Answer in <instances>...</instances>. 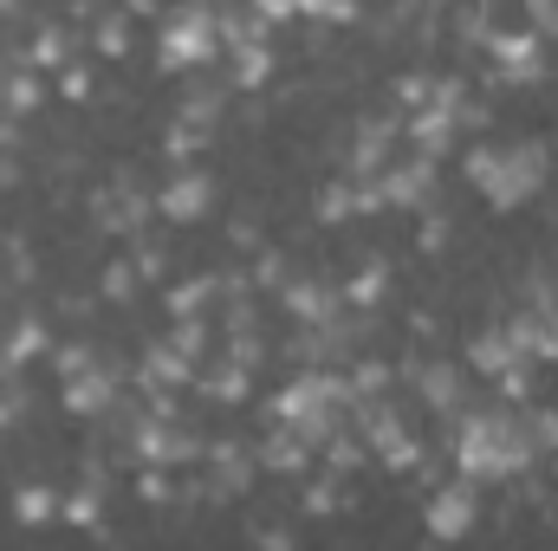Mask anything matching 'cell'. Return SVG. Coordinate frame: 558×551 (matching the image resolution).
<instances>
[{
    "mask_svg": "<svg viewBox=\"0 0 558 551\" xmlns=\"http://www.w3.org/2000/svg\"><path fill=\"white\" fill-rule=\"evenodd\" d=\"M533 428H526V415L513 409H474L461 421V448H454V461H461V474L468 480H507V474H520V467H533Z\"/></svg>",
    "mask_w": 558,
    "mask_h": 551,
    "instance_id": "6da1fadb",
    "label": "cell"
},
{
    "mask_svg": "<svg viewBox=\"0 0 558 551\" xmlns=\"http://www.w3.org/2000/svg\"><path fill=\"white\" fill-rule=\"evenodd\" d=\"M468 175L481 182V195L494 208H520L539 182H546V149L539 143H507V149H474Z\"/></svg>",
    "mask_w": 558,
    "mask_h": 551,
    "instance_id": "7a4b0ae2",
    "label": "cell"
},
{
    "mask_svg": "<svg viewBox=\"0 0 558 551\" xmlns=\"http://www.w3.org/2000/svg\"><path fill=\"white\" fill-rule=\"evenodd\" d=\"M221 52V20L202 13V7H182L169 26H162V65H202Z\"/></svg>",
    "mask_w": 558,
    "mask_h": 551,
    "instance_id": "3957f363",
    "label": "cell"
},
{
    "mask_svg": "<svg viewBox=\"0 0 558 551\" xmlns=\"http://www.w3.org/2000/svg\"><path fill=\"white\" fill-rule=\"evenodd\" d=\"M474 513H481L474 480H461V487L435 493V506H428V532H435V539H468V532H474Z\"/></svg>",
    "mask_w": 558,
    "mask_h": 551,
    "instance_id": "277c9868",
    "label": "cell"
},
{
    "mask_svg": "<svg viewBox=\"0 0 558 551\" xmlns=\"http://www.w3.org/2000/svg\"><path fill=\"white\" fill-rule=\"evenodd\" d=\"M137 454L169 467V461H189V454H195V441H189L182 428H169V421H143V428H137Z\"/></svg>",
    "mask_w": 558,
    "mask_h": 551,
    "instance_id": "5b68a950",
    "label": "cell"
},
{
    "mask_svg": "<svg viewBox=\"0 0 558 551\" xmlns=\"http://www.w3.org/2000/svg\"><path fill=\"white\" fill-rule=\"evenodd\" d=\"M65 383H72V396H65V403H72L78 415H98V409H111V396H118V383H111L105 370H92V364H85V370H72Z\"/></svg>",
    "mask_w": 558,
    "mask_h": 551,
    "instance_id": "8992f818",
    "label": "cell"
},
{
    "mask_svg": "<svg viewBox=\"0 0 558 551\" xmlns=\"http://www.w3.org/2000/svg\"><path fill=\"white\" fill-rule=\"evenodd\" d=\"M208 208V175H182V182H169V195H162V215H175V221H195Z\"/></svg>",
    "mask_w": 558,
    "mask_h": 551,
    "instance_id": "52a82bcc",
    "label": "cell"
},
{
    "mask_svg": "<svg viewBox=\"0 0 558 551\" xmlns=\"http://www.w3.org/2000/svg\"><path fill=\"white\" fill-rule=\"evenodd\" d=\"M305 448H312V441H305V434H299V428L286 421V428H279L274 441H267V454H260V467H279V474H292V467L305 461Z\"/></svg>",
    "mask_w": 558,
    "mask_h": 551,
    "instance_id": "ba28073f",
    "label": "cell"
},
{
    "mask_svg": "<svg viewBox=\"0 0 558 551\" xmlns=\"http://www.w3.org/2000/svg\"><path fill=\"white\" fill-rule=\"evenodd\" d=\"M428 182H435V169H428V162H410V169L384 175V201H422V195H428Z\"/></svg>",
    "mask_w": 558,
    "mask_h": 551,
    "instance_id": "9c48e42d",
    "label": "cell"
},
{
    "mask_svg": "<svg viewBox=\"0 0 558 551\" xmlns=\"http://www.w3.org/2000/svg\"><path fill=\"white\" fill-rule=\"evenodd\" d=\"M422 396H428L435 409H454V403H461V377H454L448 364H428V370H422Z\"/></svg>",
    "mask_w": 558,
    "mask_h": 551,
    "instance_id": "30bf717a",
    "label": "cell"
},
{
    "mask_svg": "<svg viewBox=\"0 0 558 551\" xmlns=\"http://www.w3.org/2000/svg\"><path fill=\"white\" fill-rule=\"evenodd\" d=\"M390 156V124H364V137H357V169H377Z\"/></svg>",
    "mask_w": 558,
    "mask_h": 551,
    "instance_id": "8fae6325",
    "label": "cell"
},
{
    "mask_svg": "<svg viewBox=\"0 0 558 551\" xmlns=\"http://www.w3.org/2000/svg\"><path fill=\"white\" fill-rule=\"evenodd\" d=\"M52 513H59V506H52V493H39V487H33V493H20V519H52Z\"/></svg>",
    "mask_w": 558,
    "mask_h": 551,
    "instance_id": "7c38bea8",
    "label": "cell"
},
{
    "mask_svg": "<svg viewBox=\"0 0 558 551\" xmlns=\"http://www.w3.org/2000/svg\"><path fill=\"white\" fill-rule=\"evenodd\" d=\"M299 13H312V20H344L351 0H299Z\"/></svg>",
    "mask_w": 558,
    "mask_h": 551,
    "instance_id": "4fadbf2b",
    "label": "cell"
},
{
    "mask_svg": "<svg viewBox=\"0 0 558 551\" xmlns=\"http://www.w3.org/2000/svg\"><path fill=\"white\" fill-rule=\"evenodd\" d=\"M124 39H131V33H124V20H105V33H98V46H105V52H124Z\"/></svg>",
    "mask_w": 558,
    "mask_h": 551,
    "instance_id": "5bb4252c",
    "label": "cell"
},
{
    "mask_svg": "<svg viewBox=\"0 0 558 551\" xmlns=\"http://www.w3.org/2000/svg\"><path fill=\"white\" fill-rule=\"evenodd\" d=\"M254 13L260 20H286V13H299V0H254Z\"/></svg>",
    "mask_w": 558,
    "mask_h": 551,
    "instance_id": "9a60e30c",
    "label": "cell"
},
{
    "mask_svg": "<svg viewBox=\"0 0 558 551\" xmlns=\"http://www.w3.org/2000/svg\"><path fill=\"white\" fill-rule=\"evenodd\" d=\"M305 506H312V513H331V506H338V487H312Z\"/></svg>",
    "mask_w": 558,
    "mask_h": 551,
    "instance_id": "2e32d148",
    "label": "cell"
},
{
    "mask_svg": "<svg viewBox=\"0 0 558 551\" xmlns=\"http://www.w3.org/2000/svg\"><path fill=\"white\" fill-rule=\"evenodd\" d=\"M553 357H558V311H553Z\"/></svg>",
    "mask_w": 558,
    "mask_h": 551,
    "instance_id": "e0dca14e",
    "label": "cell"
}]
</instances>
